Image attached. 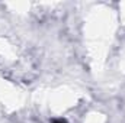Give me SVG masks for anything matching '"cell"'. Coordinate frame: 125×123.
Instances as JSON below:
<instances>
[{"label": "cell", "mask_w": 125, "mask_h": 123, "mask_svg": "<svg viewBox=\"0 0 125 123\" xmlns=\"http://www.w3.org/2000/svg\"><path fill=\"white\" fill-rule=\"evenodd\" d=\"M52 123H67V122L65 120H54Z\"/></svg>", "instance_id": "obj_1"}]
</instances>
